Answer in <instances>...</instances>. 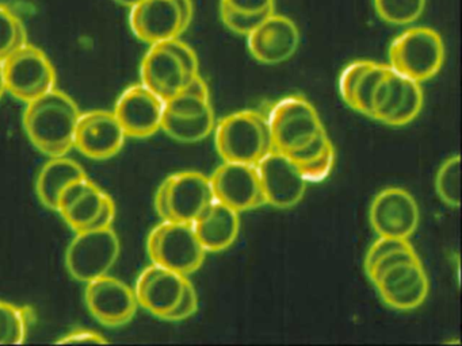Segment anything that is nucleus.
<instances>
[{
	"label": "nucleus",
	"mask_w": 462,
	"mask_h": 346,
	"mask_svg": "<svg viewBox=\"0 0 462 346\" xmlns=\"http://www.w3.org/2000/svg\"><path fill=\"white\" fill-rule=\"evenodd\" d=\"M80 110L66 92L53 88L26 103L23 126L31 142L50 157L67 156L75 148Z\"/></svg>",
	"instance_id": "obj_1"
},
{
	"label": "nucleus",
	"mask_w": 462,
	"mask_h": 346,
	"mask_svg": "<svg viewBox=\"0 0 462 346\" xmlns=\"http://www.w3.org/2000/svg\"><path fill=\"white\" fill-rule=\"evenodd\" d=\"M142 83L166 102L199 76L196 51L180 38L153 43L142 61Z\"/></svg>",
	"instance_id": "obj_2"
},
{
	"label": "nucleus",
	"mask_w": 462,
	"mask_h": 346,
	"mask_svg": "<svg viewBox=\"0 0 462 346\" xmlns=\"http://www.w3.org/2000/svg\"><path fill=\"white\" fill-rule=\"evenodd\" d=\"M215 126L209 86L201 75L164 102L162 130L178 142H199L212 134Z\"/></svg>",
	"instance_id": "obj_3"
},
{
	"label": "nucleus",
	"mask_w": 462,
	"mask_h": 346,
	"mask_svg": "<svg viewBox=\"0 0 462 346\" xmlns=\"http://www.w3.org/2000/svg\"><path fill=\"white\" fill-rule=\"evenodd\" d=\"M215 143L224 161L256 165L274 150L266 114L242 110L229 114L215 126Z\"/></svg>",
	"instance_id": "obj_4"
},
{
	"label": "nucleus",
	"mask_w": 462,
	"mask_h": 346,
	"mask_svg": "<svg viewBox=\"0 0 462 346\" xmlns=\"http://www.w3.org/2000/svg\"><path fill=\"white\" fill-rule=\"evenodd\" d=\"M388 59L392 69L421 84L439 72L445 61V45L439 32L431 27H411L392 41Z\"/></svg>",
	"instance_id": "obj_5"
},
{
	"label": "nucleus",
	"mask_w": 462,
	"mask_h": 346,
	"mask_svg": "<svg viewBox=\"0 0 462 346\" xmlns=\"http://www.w3.org/2000/svg\"><path fill=\"white\" fill-rule=\"evenodd\" d=\"M147 251L153 264L185 276L199 270L208 253L193 223L177 221H162L151 230Z\"/></svg>",
	"instance_id": "obj_6"
},
{
	"label": "nucleus",
	"mask_w": 462,
	"mask_h": 346,
	"mask_svg": "<svg viewBox=\"0 0 462 346\" xmlns=\"http://www.w3.org/2000/svg\"><path fill=\"white\" fill-rule=\"evenodd\" d=\"M215 200V192L208 176L196 170H183L170 175L159 186L155 210L162 221L194 223Z\"/></svg>",
	"instance_id": "obj_7"
},
{
	"label": "nucleus",
	"mask_w": 462,
	"mask_h": 346,
	"mask_svg": "<svg viewBox=\"0 0 462 346\" xmlns=\"http://www.w3.org/2000/svg\"><path fill=\"white\" fill-rule=\"evenodd\" d=\"M266 116L274 149L286 154L307 145L326 130L315 105L301 95L278 100Z\"/></svg>",
	"instance_id": "obj_8"
},
{
	"label": "nucleus",
	"mask_w": 462,
	"mask_h": 346,
	"mask_svg": "<svg viewBox=\"0 0 462 346\" xmlns=\"http://www.w3.org/2000/svg\"><path fill=\"white\" fill-rule=\"evenodd\" d=\"M56 211L75 232H79L112 226L117 208L113 197L86 176L61 191Z\"/></svg>",
	"instance_id": "obj_9"
},
{
	"label": "nucleus",
	"mask_w": 462,
	"mask_h": 346,
	"mask_svg": "<svg viewBox=\"0 0 462 346\" xmlns=\"http://www.w3.org/2000/svg\"><path fill=\"white\" fill-rule=\"evenodd\" d=\"M423 102L420 83L400 75L388 65L373 94L369 118L388 126H405L420 114Z\"/></svg>",
	"instance_id": "obj_10"
},
{
	"label": "nucleus",
	"mask_w": 462,
	"mask_h": 346,
	"mask_svg": "<svg viewBox=\"0 0 462 346\" xmlns=\"http://www.w3.org/2000/svg\"><path fill=\"white\" fill-rule=\"evenodd\" d=\"M2 64L6 91L21 102H32L56 88L52 62L42 49L32 43L13 51Z\"/></svg>",
	"instance_id": "obj_11"
},
{
	"label": "nucleus",
	"mask_w": 462,
	"mask_h": 346,
	"mask_svg": "<svg viewBox=\"0 0 462 346\" xmlns=\"http://www.w3.org/2000/svg\"><path fill=\"white\" fill-rule=\"evenodd\" d=\"M120 251V238L112 226L77 232L67 248V269L75 280L88 283L107 275Z\"/></svg>",
	"instance_id": "obj_12"
},
{
	"label": "nucleus",
	"mask_w": 462,
	"mask_h": 346,
	"mask_svg": "<svg viewBox=\"0 0 462 346\" xmlns=\"http://www.w3.org/2000/svg\"><path fill=\"white\" fill-rule=\"evenodd\" d=\"M372 283L383 303L399 311L420 307L430 291L429 276L418 254L392 265Z\"/></svg>",
	"instance_id": "obj_13"
},
{
	"label": "nucleus",
	"mask_w": 462,
	"mask_h": 346,
	"mask_svg": "<svg viewBox=\"0 0 462 346\" xmlns=\"http://www.w3.org/2000/svg\"><path fill=\"white\" fill-rule=\"evenodd\" d=\"M256 169L266 205L286 210L301 202L307 180L288 154L274 149L256 164Z\"/></svg>",
	"instance_id": "obj_14"
},
{
	"label": "nucleus",
	"mask_w": 462,
	"mask_h": 346,
	"mask_svg": "<svg viewBox=\"0 0 462 346\" xmlns=\"http://www.w3.org/2000/svg\"><path fill=\"white\" fill-rule=\"evenodd\" d=\"M86 284V305L99 323L120 327L136 315V292L120 278L105 275Z\"/></svg>",
	"instance_id": "obj_15"
},
{
	"label": "nucleus",
	"mask_w": 462,
	"mask_h": 346,
	"mask_svg": "<svg viewBox=\"0 0 462 346\" xmlns=\"http://www.w3.org/2000/svg\"><path fill=\"white\" fill-rule=\"evenodd\" d=\"M369 219L378 237L410 240L418 229L419 205L410 192L391 187L375 195Z\"/></svg>",
	"instance_id": "obj_16"
},
{
	"label": "nucleus",
	"mask_w": 462,
	"mask_h": 346,
	"mask_svg": "<svg viewBox=\"0 0 462 346\" xmlns=\"http://www.w3.org/2000/svg\"><path fill=\"white\" fill-rule=\"evenodd\" d=\"M209 178L216 200L237 213L266 205L256 165L224 161Z\"/></svg>",
	"instance_id": "obj_17"
},
{
	"label": "nucleus",
	"mask_w": 462,
	"mask_h": 346,
	"mask_svg": "<svg viewBox=\"0 0 462 346\" xmlns=\"http://www.w3.org/2000/svg\"><path fill=\"white\" fill-rule=\"evenodd\" d=\"M164 100L144 84L128 86L116 103V118L126 137L148 138L162 130Z\"/></svg>",
	"instance_id": "obj_18"
},
{
	"label": "nucleus",
	"mask_w": 462,
	"mask_h": 346,
	"mask_svg": "<svg viewBox=\"0 0 462 346\" xmlns=\"http://www.w3.org/2000/svg\"><path fill=\"white\" fill-rule=\"evenodd\" d=\"M247 46L256 61L277 65L288 61L300 46V30L288 16L273 11L250 35Z\"/></svg>",
	"instance_id": "obj_19"
},
{
	"label": "nucleus",
	"mask_w": 462,
	"mask_h": 346,
	"mask_svg": "<svg viewBox=\"0 0 462 346\" xmlns=\"http://www.w3.org/2000/svg\"><path fill=\"white\" fill-rule=\"evenodd\" d=\"M126 134L113 111L80 114L75 132V148L93 159H107L123 149Z\"/></svg>",
	"instance_id": "obj_20"
},
{
	"label": "nucleus",
	"mask_w": 462,
	"mask_h": 346,
	"mask_svg": "<svg viewBox=\"0 0 462 346\" xmlns=\"http://www.w3.org/2000/svg\"><path fill=\"white\" fill-rule=\"evenodd\" d=\"M129 23L134 34L150 45L180 38L189 29L175 0H143L131 8Z\"/></svg>",
	"instance_id": "obj_21"
},
{
	"label": "nucleus",
	"mask_w": 462,
	"mask_h": 346,
	"mask_svg": "<svg viewBox=\"0 0 462 346\" xmlns=\"http://www.w3.org/2000/svg\"><path fill=\"white\" fill-rule=\"evenodd\" d=\"M188 280V276L152 262L137 278V302L148 313L164 319L180 302Z\"/></svg>",
	"instance_id": "obj_22"
},
{
	"label": "nucleus",
	"mask_w": 462,
	"mask_h": 346,
	"mask_svg": "<svg viewBox=\"0 0 462 346\" xmlns=\"http://www.w3.org/2000/svg\"><path fill=\"white\" fill-rule=\"evenodd\" d=\"M194 230L207 251H223L234 245L240 232V213L215 200L194 221Z\"/></svg>",
	"instance_id": "obj_23"
},
{
	"label": "nucleus",
	"mask_w": 462,
	"mask_h": 346,
	"mask_svg": "<svg viewBox=\"0 0 462 346\" xmlns=\"http://www.w3.org/2000/svg\"><path fill=\"white\" fill-rule=\"evenodd\" d=\"M88 176L82 165L66 156L51 157L50 161L40 170L36 181V191L40 202L56 211L61 191L78 178Z\"/></svg>",
	"instance_id": "obj_24"
},
{
	"label": "nucleus",
	"mask_w": 462,
	"mask_h": 346,
	"mask_svg": "<svg viewBox=\"0 0 462 346\" xmlns=\"http://www.w3.org/2000/svg\"><path fill=\"white\" fill-rule=\"evenodd\" d=\"M34 321L36 311L31 305H18L0 300V345L25 342Z\"/></svg>",
	"instance_id": "obj_25"
},
{
	"label": "nucleus",
	"mask_w": 462,
	"mask_h": 346,
	"mask_svg": "<svg viewBox=\"0 0 462 346\" xmlns=\"http://www.w3.org/2000/svg\"><path fill=\"white\" fill-rule=\"evenodd\" d=\"M435 192L438 197L451 208L461 205V157H448L435 175Z\"/></svg>",
	"instance_id": "obj_26"
},
{
	"label": "nucleus",
	"mask_w": 462,
	"mask_h": 346,
	"mask_svg": "<svg viewBox=\"0 0 462 346\" xmlns=\"http://www.w3.org/2000/svg\"><path fill=\"white\" fill-rule=\"evenodd\" d=\"M375 13L386 23L405 26L420 18L426 0H373Z\"/></svg>",
	"instance_id": "obj_27"
},
{
	"label": "nucleus",
	"mask_w": 462,
	"mask_h": 346,
	"mask_svg": "<svg viewBox=\"0 0 462 346\" xmlns=\"http://www.w3.org/2000/svg\"><path fill=\"white\" fill-rule=\"evenodd\" d=\"M25 43H28V32L23 19L0 3V61Z\"/></svg>",
	"instance_id": "obj_28"
},
{
	"label": "nucleus",
	"mask_w": 462,
	"mask_h": 346,
	"mask_svg": "<svg viewBox=\"0 0 462 346\" xmlns=\"http://www.w3.org/2000/svg\"><path fill=\"white\" fill-rule=\"evenodd\" d=\"M388 69V64H380V62L370 61L365 72L362 73L356 89H354L353 100H351L350 108L362 115L369 116L370 102H372L373 94L378 81L383 77L385 70Z\"/></svg>",
	"instance_id": "obj_29"
},
{
	"label": "nucleus",
	"mask_w": 462,
	"mask_h": 346,
	"mask_svg": "<svg viewBox=\"0 0 462 346\" xmlns=\"http://www.w3.org/2000/svg\"><path fill=\"white\" fill-rule=\"evenodd\" d=\"M273 11H266V13L261 14H247L234 10V8L228 7L224 3H220L221 21L232 32L243 35V37L250 35Z\"/></svg>",
	"instance_id": "obj_30"
},
{
	"label": "nucleus",
	"mask_w": 462,
	"mask_h": 346,
	"mask_svg": "<svg viewBox=\"0 0 462 346\" xmlns=\"http://www.w3.org/2000/svg\"><path fill=\"white\" fill-rule=\"evenodd\" d=\"M335 162V149L334 145L329 146L323 154L316 157L312 161L305 162V164L299 165L300 170H301L302 176H304L307 183L312 181V183H316V181L324 180L327 176L331 172L332 168H334Z\"/></svg>",
	"instance_id": "obj_31"
},
{
	"label": "nucleus",
	"mask_w": 462,
	"mask_h": 346,
	"mask_svg": "<svg viewBox=\"0 0 462 346\" xmlns=\"http://www.w3.org/2000/svg\"><path fill=\"white\" fill-rule=\"evenodd\" d=\"M369 62V59H356V61L350 62L340 73V96L348 107H350L351 100H353L354 89H356V84H358L359 78H361L362 73L365 72Z\"/></svg>",
	"instance_id": "obj_32"
},
{
	"label": "nucleus",
	"mask_w": 462,
	"mask_h": 346,
	"mask_svg": "<svg viewBox=\"0 0 462 346\" xmlns=\"http://www.w3.org/2000/svg\"><path fill=\"white\" fill-rule=\"evenodd\" d=\"M199 310V294L190 280L186 283L178 305L164 316V321L180 322L190 318Z\"/></svg>",
	"instance_id": "obj_33"
},
{
	"label": "nucleus",
	"mask_w": 462,
	"mask_h": 346,
	"mask_svg": "<svg viewBox=\"0 0 462 346\" xmlns=\"http://www.w3.org/2000/svg\"><path fill=\"white\" fill-rule=\"evenodd\" d=\"M411 246L410 240H400V238L392 237H378L370 246L365 256V272H369L378 260L383 259L386 254L392 251L399 250V249L407 248Z\"/></svg>",
	"instance_id": "obj_34"
},
{
	"label": "nucleus",
	"mask_w": 462,
	"mask_h": 346,
	"mask_svg": "<svg viewBox=\"0 0 462 346\" xmlns=\"http://www.w3.org/2000/svg\"><path fill=\"white\" fill-rule=\"evenodd\" d=\"M331 145V140H329L328 134H327L326 130H324L320 134L316 135L312 141H310L307 145L291 151L288 156L291 157V159H294L296 164L301 165L305 164V162L312 161L316 157L323 154Z\"/></svg>",
	"instance_id": "obj_35"
},
{
	"label": "nucleus",
	"mask_w": 462,
	"mask_h": 346,
	"mask_svg": "<svg viewBox=\"0 0 462 346\" xmlns=\"http://www.w3.org/2000/svg\"><path fill=\"white\" fill-rule=\"evenodd\" d=\"M275 0H221V3L236 11L261 14L274 10Z\"/></svg>",
	"instance_id": "obj_36"
},
{
	"label": "nucleus",
	"mask_w": 462,
	"mask_h": 346,
	"mask_svg": "<svg viewBox=\"0 0 462 346\" xmlns=\"http://www.w3.org/2000/svg\"><path fill=\"white\" fill-rule=\"evenodd\" d=\"M109 341L101 334V332H93V330H74L64 335L58 343H107Z\"/></svg>",
	"instance_id": "obj_37"
},
{
	"label": "nucleus",
	"mask_w": 462,
	"mask_h": 346,
	"mask_svg": "<svg viewBox=\"0 0 462 346\" xmlns=\"http://www.w3.org/2000/svg\"><path fill=\"white\" fill-rule=\"evenodd\" d=\"M175 3H177L178 8L182 14L183 21L188 26H190L194 15L193 0H175Z\"/></svg>",
	"instance_id": "obj_38"
},
{
	"label": "nucleus",
	"mask_w": 462,
	"mask_h": 346,
	"mask_svg": "<svg viewBox=\"0 0 462 346\" xmlns=\"http://www.w3.org/2000/svg\"><path fill=\"white\" fill-rule=\"evenodd\" d=\"M5 92H6V84H5L4 64L0 61V99L4 96Z\"/></svg>",
	"instance_id": "obj_39"
},
{
	"label": "nucleus",
	"mask_w": 462,
	"mask_h": 346,
	"mask_svg": "<svg viewBox=\"0 0 462 346\" xmlns=\"http://www.w3.org/2000/svg\"><path fill=\"white\" fill-rule=\"evenodd\" d=\"M115 2H117L118 5H125V7L132 8L139 5L140 2H143V0H115Z\"/></svg>",
	"instance_id": "obj_40"
}]
</instances>
